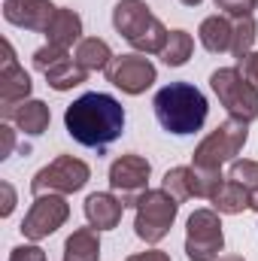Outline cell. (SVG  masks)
Returning <instances> with one entry per match:
<instances>
[{"instance_id": "obj_1", "label": "cell", "mask_w": 258, "mask_h": 261, "mask_svg": "<svg viewBox=\"0 0 258 261\" xmlns=\"http://www.w3.org/2000/svg\"><path fill=\"white\" fill-rule=\"evenodd\" d=\"M64 125L76 143L88 149H107L125 130V110L113 94L88 91L67 107Z\"/></svg>"}, {"instance_id": "obj_2", "label": "cell", "mask_w": 258, "mask_h": 261, "mask_svg": "<svg viewBox=\"0 0 258 261\" xmlns=\"http://www.w3.org/2000/svg\"><path fill=\"white\" fill-rule=\"evenodd\" d=\"M152 107H155V116H158L161 128L167 130V134H176V137H186V134L200 130L203 122H207V113H210L207 97L194 85H189V82H170V85H164L155 94Z\"/></svg>"}, {"instance_id": "obj_3", "label": "cell", "mask_w": 258, "mask_h": 261, "mask_svg": "<svg viewBox=\"0 0 258 261\" xmlns=\"http://www.w3.org/2000/svg\"><path fill=\"white\" fill-rule=\"evenodd\" d=\"M113 24L137 52L146 55H161L170 40V31L149 12L143 0H119L113 9Z\"/></svg>"}, {"instance_id": "obj_4", "label": "cell", "mask_w": 258, "mask_h": 261, "mask_svg": "<svg viewBox=\"0 0 258 261\" xmlns=\"http://www.w3.org/2000/svg\"><path fill=\"white\" fill-rule=\"evenodd\" d=\"M137 219H134V231L140 240L146 243H161L179 213V200L173 195H167L164 189H146L140 200H137Z\"/></svg>"}, {"instance_id": "obj_5", "label": "cell", "mask_w": 258, "mask_h": 261, "mask_svg": "<svg viewBox=\"0 0 258 261\" xmlns=\"http://www.w3.org/2000/svg\"><path fill=\"white\" fill-rule=\"evenodd\" d=\"M210 85L231 119H240L246 125L258 119V85L249 82L237 67H219L210 76Z\"/></svg>"}, {"instance_id": "obj_6", "label": "cell", "mask_w": 258, "mask_h": 261, "mask_svg": "<svg viewBox=\"0 0 258 261\" xmlns=\"http://www.w3.org/2000/svg\"><path fill=\"white\" fill-rule=\"evenodd\" d=\"M246 122L240 119H228L222 122L213 134H207L197 149H194V167H203V170H222V164L234 161V155L246 146Z\"/></svg>"}, {"instance_id": "obj_7", "label": "cell", "mask_w": 258, "mask_h": 261, "mask_svg": "<svg viewBox=\"0 0 258 261\" xmlns=\"http://www.w3.org/2000/svg\"><path fill=\"white\" fill-rule=\"evenodd\" d=\"M91 179V170L85 161L73 158V155H58L52 164H46L43 170L34 173L31 179V192L37 195H73L79 189H85V182Z\"/></svg>"}, {"instance_id": "obj_8", "label": "cell", "mask_w": 258, "mask_h": 261, "mask_svg": "<svg viewBox=\"0 0 258 261\" xmlns=\"http://www.w3.org/2000/svg\"><path fill=\"white\" fill-rule=\"evenodd\" d=\"M225 246L222 222L216 210H194L186 228V255L192 261H219Z\"/></svg>"}, {"instance_id": "obj_9", "label": "cell", "mask_w": 258, "mask_h": 261, "mask_svg": "<svg viewBox=\"0 0 258 261\" xmlns=\"http://www.w3.org/2000/svg\"><path fill=\"white\" fill-rule=\"evenodd\" d=\"M70 219V206L61 195H37L24 222H21V234L28 240H46L49 234H55L61 225Z\"/></svg>"}, {"instance_id": "obj_10", "label": "cell", "mask_w": 258, "mask_h": 261, "mask_svg": "<svg viewBox=\"0 0 258 261\" xmlns=\"http://www.w3.org/2000/svg\"><path fill=\"white\" fill-rule=\"evenodd\" d=\"M149 173H152V164L143 155H122L110 164V186L122 197L125 206H137L140 195L146 192Z\"/></svg>"}, {"instance_id": "obj_11", "label": "cell", "mask_w": 258, "mask_h": 261, "mask_svg": "<svg viewBox=\"0 0 258 261\" xmlns=\"http://www.w3.org/2000/svg\"><path fill=\"white\" fill-rule=\"evenodd\" d=\"M155 76H158L155 64L143 55H122V58H113V64L107 67V79L125 94H143L155 82Z\"/></svg>"}, {"instance_id": "obj_12", "label": "cell", "mask_w": 258, "mask_h": 261, "mask_svg": "<svg viewBox=\"0 0 258 261\" xmlns=\"http://www.w3.org/2000/svg\"><path fill=\"white\" fill-rule=\"evenodd\" d=\"M55 12H58V6H52L49 0H3V18L24 31L46 34Z\"/></svg>"}, {"instance_id": "obj_13", "label": "cell", "mask_w": 258, "mask_h": 261, "mask_svg": "<svg viewBox=\"0 0 258 261\" xmlns=\"http://www.w3.org/2000/svg\"><path fill=\"white\" fill-rule=\"evenodd\" d=\"M122 213H125L122 197L107 195V192H94L85 197V219L94 231H113L122 222Z\"/></svg>"}, {"instance_id": "obj_14", "label": "cell", "mask_w": 258, "mask_h": 261, "mask_svg": "<svg viewBox=\"0 0 258 261\" xmlns=\"http://www.w3.org/2000/svg\"><path fill=\"white\" fill-rule=\"evenodd\" d=\"M0 116H3L6 122H15L18 130H24V134H31V137H40L43 130L49 128V122H52V113H49V107H46L43 100L15 103V107H9V110H0Z\"/></svg>"}, {"instance_id": "obj_15", "label": "cell", "mask_w": 258, "mask_h": 261, "mask_svg": "<svg viewBox=\"0 0 258 261\" xmlns=\"http://www.w3.org/2000/svg\"><path fill=\"white\" fill-rule=\"evenodd\" d=\"M31 88H34V82L18 67V61L15 64H3V70H0V110H9L15 103H24L28 94H31Z\"/></svg>"}, {"instance_id": "obj_16", "label": "cell", "mask_w": 258, "mask_h": 261, "mask_svg": "<svg viewBox=\"0 0 258 261\" xmlns=\"http://www.w3.org/2000/svg\"><path fill=\"white\" fill-rule=\"evenodd\" d=\"M46 40H49L52 46L70 49L73 43L82 40V18H79L73 9H61V6H58L55 18H52L49 28H46Z\"/></svg>"}, {"instance_id": "obj_17", "label": "cell", "mask_w": 258, "mask_h": 261, "mask_svg": "<svg viewBox=\"0 0 258 261\" xmlns=\"http://www.w3.org/2000/svg\"><path fill=\"white\" fill-rule=\"evenodd\" d=\"M200 43L207 52L219 55V52H228L231 49V40H234V24L225 18V15H210L200 21V31H197Z\"/></svg>"}, {"instance_id": "obj_18", "label": "cell", "mask_w": 258, "mask_h": 261, "mask_svg": "<svg viewBox=\"0 0 258 261\" xmlns=\"http://www.w3.org/2000/svg\"><path fill=\"white\" fill-rule=\"evenodd\" d=\"M100 258V240L94 228H76L64 243V261H97Z\"/></svg>"}, {"instance_id": "obj_19", "label": "cell", "mask_w": 258, "mask_h": 261, "mask_svg": "<svg viewBox=\"0 0 258 261\" xmlns=\"http://www.w3.org/2000/svg\"><path fill=\"white\" fill-rule=\"evenodd\" d=\"M73 61L82 67V70H107V67L113 64V52H110V46H107L104 40H97V37H85V40L76 43V55H73Z\"/></svg>"}, {"instance_id": "obj_20", "label": "cell", "mask_w": 258, "mask_h": 261, "mask_svg": "<svg viewBox=\"0 0 258 261\" xmlns=\"http://www.w3.org/2000/svg\"><path fill=\"white\" fill-rule=\"evenodd\" d=\"M249 189L246 186H240V182H234V179H225L222 186H219V192L210 197L213 200V206H216V213H225V216H237V213H243L246 206H249Z\"/></svg>"}, {"instance_id": "obj_21", "label": "cell", "mask_w": 258, "mask_h": 261, "mask_svg": "<svg viewBox=\"0 0 258 261\" xmlns=\"http://www.w3.org/2000/svg\"><path fill=\"white\" fill-rule=\"evenodd\" d=\"M46 85H52L55 91H70V88H76V85H82L85 82V76H88V70H82V67L76 64V61H61V64L49 67L46 73Z\"/></svg>"}, {"instance_id": "obj_22", "label": "cell", "mask_w": 258, "mask_h": 261, "mask_svg": "<svg viewBox=\"0 0 258 261\" xmlns=\"http://www.w3.org/2000/svg\"><path fill=\"white\" fill-rule=\"evenodd\" d=\"M192 49H194V40L189 31H170V40L161 52V61L167 67H183L189 58H192Z\"/></svg>"}, {"instance_id": "obj_23", "label": "cell", "mask_w": 258, "mask_h": 261, "mask_svg": "<svg viewBox=\"0 0 258 261\" xmlns=\"http://www.w3.org/2000/svg\"><path fill=\"white\" fill-rule=\"evenodd\" d=\"M161 189L167 195H173L176 200L194 197V167H173V170H167Z\"/></svg>"}, {"instance_id": "obj_24", "label": "cell", "mask_w": 258, "mask_h": 261, "mask_svg": "<svg viewBox=\"0 0 258 261\" xmlns=\"http://www.w3.org/2000/svg\"><path fill=\"white\" fill-rule=\"evenodd\" d=\"M255 37H258L255 18H252V15L237 18V24H234V40H231V52H234V58H237V61H240V58H246V55L252 52Z\"/></svg>"}, {"instance_id": "obj_25", "label": "cell", "mask_w": 258, "mask_h": 261, "mask_svg": "<svg viewBox=\"0 0 258 261\" xmlns=\"http://www.w3.org/2000/svg\"><path fill=\"white\" fill-rule=\"evenodd\" d=\"M228 179L246 186L249 192L258 189V161H231V173H228Z\"/></svg>"}, {"instance_id": "obj_26", "label": "cell", "mask_w": 258, "mask_h": 261, "mask_svg": "<svg viewBox=\"0 0 258 261\" xmlns=\"http://www.w3.org/2000/svg\"><path fill=\"white\" fill-rule=\"evenodd\" d=\"M70 55H67V49H61V46H52V43H46L43 49H37L34 52V67L40 70V73H46L49 67L61 64V61H67Z\"/></svg>"}, {"instance_id": "obj_27", "label": "cell", "mask_w": 258, "mask_h": 261, "mask_svg": "<svg viewBox=\"0 0 258 261\" xmlns=\"http://www.w3.org/2000/svg\"><path fill=\"white\" fill-rule=\"evenodd\" d=\"M213 3H216V9H222V12L234 15V18L252 15V9L258 6V0H213Z\"/></svg>"}, {"instance_id": "obj_28", "label": "cell", "mask_w": 258, "mask_h": 261, "mask_svg": "<svg viewBox=\"0 0 258 261\" xmlns=\"http://www.w3.org/2000/svg\"><path fill=\"white\" fill-rule=\"evenodd\" d=\"M9 261H46V252L40 246H15Z\"/></svg>"}, {"instance_id": "obj_29", "label": "cell", "mask_w": 258, "mask_h": 261, "mask_svg": "<svg viewBox=\"0 0 258 261\" xmlns=\"http://www.w3.org/2000/svg\"><path fill=\"white\" fill-rule=\"evenodd\" d=\"M237 64H240L237 70H240L249 82H255V85H258V52H249V55H246V58H240Z\"/></svg>"}, {"instance_id": "obj_30", "label": "cell", "mask_w": 258, "mask_h": 261, "mask_svg": "<svg viewBox=\"0 0 258 261\" xmlns=\"http://www.w3.org/2000/svg\"><path fill=\"white\" fill-rule=\"evenodd\" d=\"M0 192H3V206H0V216L6 219V216H12V210H15V189H12L9 182H0Z\"/></svg>"}, {"instance_id": "obj_31", "label": "cell", "mask_w": 258, "mask_h": 261, "mask_svg": "<svg viewBox=\"0 0 258 261\" xmlns=\"http://www.w3.org/2000/svg\"><path fill=\"white\" fill-rule=\"evenodd\" d=\"M125 261H170L167 252H161V249H149V252H137V255H128Z\"/></svg>"}, {"instance_id": "obj_32", "label": "cell", "mask_w": 258, "mask_h": 261, "mask_svg": "<svg viewBox=\"0 0 258 261\" xmlns=\"http://www.w3.org/2000/svg\"><path fill=\"white\" fill-rule=\"evenodd\" d=\"M0 137H3V146H0V158H6V155L12 152V143H15V137H12V128H9V125H0Z\"/></svg>"}, {"instance_id": "obj_33", "label": "cell", "mask_w": 258, "mask_h": 261, "mask_svg": "<svg viewBox=\"0 0 258 261\" xmlns=\"http://www.w3.org/2000/svg\"><path fill=\"white\" fill-rule=\"evenodd\" d=\"M249 206L258 213V189H252V195H249Z\"/></svg>"}, {"instance_id": "obj_34", "label": "cell", "mask_w": 258, "mask_h": 261, "mask_svg": "<svg viewBox=\"0 0 258 261\" xmlns=\"http://www.w3.org/2000/svg\"><path fill=\"white\" fill-rule=\"evenodd\" d=\"M219 261H243L240 255H225V258H219Z\"/></svg>"}, {"instance_id": "obj_35", "label": "cell", "mask_w": 258, "mask_h": 261, "mask_svg": "<svg viewBox=\"0 0 258 261\" xmlns=\"http://www.w3.org/2000/svg\"><path fill=\"white\" fill-rule=\"evenodd\" d=\"M179 3H186V6H197V3H203V0H179Z\"/></svg>"}]
</instances>
